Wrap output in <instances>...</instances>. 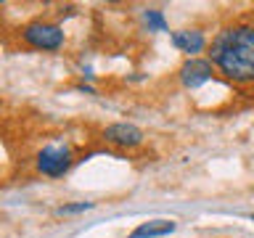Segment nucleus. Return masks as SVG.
<instances>
[{
	"mask_svg": "<svg viewBox=\"0 0 254 238\" xmlns=\"http://www.w3.org/2000/svg\"><path fill=\"white\" fill-rule=\"evenodd\" d=\"M175 230H178L175 220H148V222H140L127 238H164L175 233Z\"/></svg>",
	"mask_w": 254,
	"mask_h": 238,
	"instance_id": "0eeeda50",
	"label": "nucleus"
},
{
	"mask_svg": "<svg viewBox=\"0 0 254 238\" xmlns=\"http://www.w3.org/2000/svg\"><path fill=\"white\" fill-rule=\"evenodd\" d=\"M249 220H252V222H254V212H252V214H249Z\"/></svg>",
	"mask_w": 254,
	"mask_h": 238,
	"instance_id": "9b49d317",
	"label": "nucleus"
},
{
	"mask_svg": "<svg viewBox=\"0 0 254 238\" xmlns=\"http://www.w3.org/2000/svg\"><path fill=\"white\" fill-rule=\"evenodd\" d=\"M206 59L228 82H254V19H241L222 27L206 48Z\"/></svg>",
	"mask_w": 254,
	"mask_h": 238,
	"instance_id": "f257e3e1",
	"label": "nucleus"
},
{
	"mask_svg": "<svg viewBox=\"0 0 254 238\" xmlns=\"http://www.w3.org/2000/svg\"><path fill=\"white\" fill-rule=\"evenodd\" d=\"M101 135L111 148H119V151H132L146 143V132L135 122H111L103 127Z\"/></svg>",
	"mask_w": 254,
	"mask_h": 238,
	"instance_id": "20e7f679",
	"label": "nucleus"
},
{
	"mask_svg": "<svg viewBox=\"0 0 254 238\" xmlns=\"http://www.w3.org/2000/svg\"><path fill=\"white\" fill-rule=\"evenodd\" d=\"M21 43L32 48V51H43V53H56L61 51L66 43V32L59 21H48V19H32L19 29Z\"/></svg>",
	"mask_w": 254,
	"mask_h": 238,
	"instance_id": "f03ea898",
	"label": "nucleus"
},
{
	"mask_svg": "<svg viewBox=\"0 0 254 238\" xmlns=\"http://www.w3.org/2000/svg\"><path fill=\"white\" fill-rule=\"evenodd\" d=\"M77 93H85V95H95L98 90H95V87H93L90 82H79V85H77Z\"/></svg>",
	"mask_w": 254,
	"mask_h": 238,
	"instance_id": "9d476101",
	"label": "nucleus"
},
{
	"mask_svg": "<svg viewBox=\"0 0 254 238\" xmlns=\"http://www.w3.org/2000/svg\"><path fill=\"white\" fill-rule=\"evenodd\" d=\"M140 21H143V27H146V32H154V35H159V32H170V21H167L162 8H143Z\"/></svg>",
	"mask_w": 254,
	"mask_h": 238,
	"instance_id": "6e6552de",
	"label": "nucleus"
},
{
	"mask_svg": "<svg viewBox=\"0 0 254 238\" xmlns=\"http://www.w3.org/2000/svg\"><path fill=\"white\" fill-rule=\"evenodd\" d=\"M214 74H217L214 63L209 59H204V56H198V59H186L178 69V79L186 90H198L201 85L212 82Z\"/></svg>",
	"mask_w": 254,
	"mask_h": 238,
	"instance_id": "39448f33",
	"label": "nucleus"
},
{
	"mask_svg": "<svg viewBox=\"0 0 254 238\" xmlns=\"http://www.w3.org/2000/svg\"><path fill=\"white\" fill-rule=\"evenodd\" d=\"M170 43L175 51L186 53L188 59H198V53H204L209 43H206V35L201 29H175L170 35Z\"/></svg>",
	"mask_w": 254,
	"mask_h": 238,
	"instance_id": "423d86ee",
	"label": "nucleus"
},
{
	"mask_svg": "<svg viewBox=\"0 0 254 238\" xmlns=\"http://www.w3.org/2000/svg\"><path fill=\"white\" fill-rule=\"evenodd\" d=\"M74 151L66 143H51V146H43L35 156V170L43 175V178H53L59 180L64 175L71 172L74 167Z\"/></svg>",
	"mask_w": 254,
	"mask_h": 238,
	"instance_id": "7ed1b4c3",
	"label": "nucleus"
},
{
	"mask_svg": "<svg viewBox=\"0 0 254 238\" xmlns=\"http://www.w3.org/2000/svg\"><path fill=\"white\" fill-rule=\"evenodd\" d=\"M93 201H74V204H61L59 209H56V214L59 217H71V214H85V212H90L93 209Z\"/></svg>",
	"mask_w": 254,
	"mask_h": 238,
	"instance_id": "1a4fd4ad",
	"label": "nucleus"
}]
</instances>
